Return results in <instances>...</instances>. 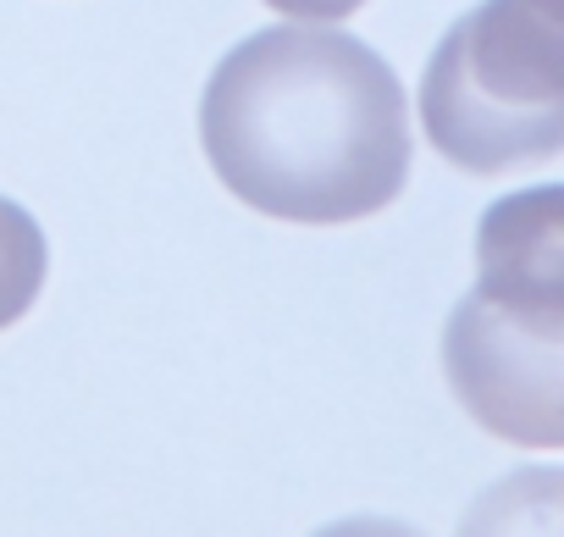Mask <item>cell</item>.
I'll return each mask as SVG.
<instances>
[{"mask_svg":"<svg viewBox=\"0 0 564 537\" xmlns=\"http://www.w3.org/2000/svg\"><path fill=\"white\" fill-rule=\"evenodd\" d=\"M481 283L448 316L459 405L525 449L564 443V189L509 194L481 216Z\"/></svg>","mask_w":564,"mask_h":537,"instance_id":"2","label":"cell"},{"mask_svg":"<svg viewBox=\"0 0 564 537\" xmlns=\"http://www.w3.org/2000/svg\"><path fill=\"white\" fill-rule=\"evenodd\" d=\"M265 7L282 12V18H294V23H338V18L360 12L366 0H265Z\"/></svg>","mask_w":564,"mask_h":537,"instance_id":"5","label":"cell"},{"mask_svg":"<svg viewBox=\"0 0 564 537\" xmlns=\"http://www.w3.org/2000/svg\"><path fill=\"white\" fill-rule=\"evenodd\" d=\"M564 0H487L421 78V122L465 172H509L564 144Z\"/></svg>","mask_w":564,"mask_h":537,"instance_id":"3","label":"cell"},{"mask_svg":"<svg viewBox=\"0 0 564 537\" xmlns=\"http://www.w3.org/2000/svg\"><path fill=\"white\" fill-rule=\"evenodd\" d=\"M199 144L232 200L282 222H360L410 178V106L393 67L327 23H282L221 56Z\"/></svg>","mask_w":564,"mask_h":537,"instance_id":"1","label":"cell"},{"mask_svg":"<svg viewBox=\"0 0 564 537\" xmlns=\"http://www.w3.org/2000/svg\"><path fill=\"white\" fill-rule=\"evenodd\" d=\"M45 289V233L40 222L0 194V333L23 322Z\"/></svg>","mask_w":564,"mask_h":537,"instance_id":"4","label":"cell"}]
</instances>
